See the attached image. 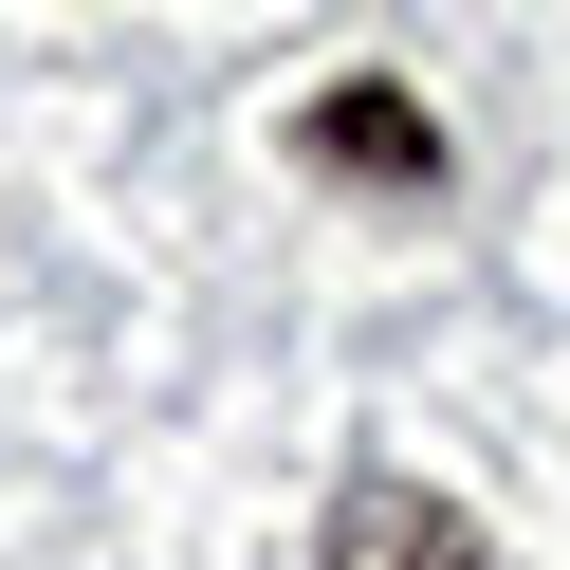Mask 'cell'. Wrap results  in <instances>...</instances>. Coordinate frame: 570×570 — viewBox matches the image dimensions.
<instances>
[{"label": "cell", "instance_id": "1", "mask_svg": "<svg viewBox=\"0 0 570 570\" xmlns=\"http://www.w3.org/2000/svg\"><path fill=\"white\" fill-rule=\"evenodd\" d=\"M313 570H497V552H479V515H460V497H423V479H350Z\"/></svg>", "mask_w": 570, "mask_h": 570}, {"label": "cell", "instance_id": "2", "mask_svg": "<svg viewBox=\"0 0 570 570\" xmlns=\"http://www.w3.org/2000/svg\"><path fill=\"white\" fill-rule=\"evenodd\" d=\"M295 148H313V166H368V185H442V129H423L405 92H313Z\"/></svg>", "mask_w": 570, "mask_h": 570}]
</instances>
